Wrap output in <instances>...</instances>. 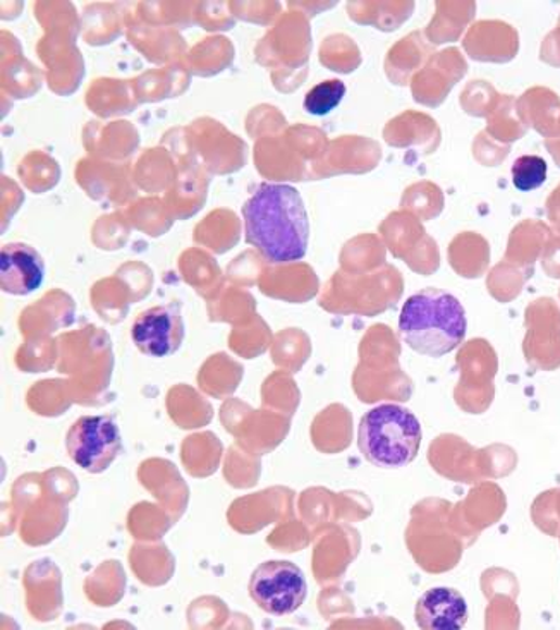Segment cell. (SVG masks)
Wrapping results in <instances>:
<instances>
[{
    "instance_id": "1",
    "label": "cell",
    "mask_w": 560,
    "mask_h": 630,
    "mask_svg": "<svg viewBox=\"0 0 560 630\" xmlns=\"http://www.w3.org/2000/svg\"><path fill=\"white\" fill-rule=\"evenodd\" d=\"M246 243L268 263L303 260L308 252L309 220L300 191L288 184H262L243 206Z\"/></svg>"
},
{
    "instance_id": "2",
    "label": "cell",
    "mask_w": 560,
    "mask_h": 630,
    "mask_svg": "<svg viewBox=\"0 0 560 630\" xmlns=\"http://www.w3.org/2000/svg\"><path fill=\"white\" fill-rule=\"evenodd\" d=\"M468 318L458 297L441 288H424L404 303L399 334L418 355L442 358L458 349L466 337Z\"/></svg>"
},
{
    "instance_id": "3",
    "label": "cell",
    "mask_w": 560,
    "mask_h": 630,
    "mask_svg": "<svg viewBox=\"0 0 560 630\" xmlns=\"http://www.w3.org/2000/svg\"><path fill=\"white\" fill-rule=\"evenodd\" d=\"M421 438L420 420L403 406H377L359 421V452L380 470L409 466L420 452Z\"/></svg>"
},
{
    "instance_id": "4",
    "label": "cell",
    "mask_w": 560,
    "mask_h": 630,
    "mask_svg": "<svg viewBox=\"0 0 560 630\" xmlns=\"http://www.w3.org/2000/svg\"><path fill=\"white\" fill-rule=\"evenodd\" d=\"M250 596L262 610L276 617L294 614L308 596V582L296 564L268 561L250 579Z\"/></svg>"
},
{
    "instance_id": "5",
    "label": "cell",
    "mask_w": 560,
    "mask_h": 630,
    "mask_svg": "<svg viewBox=\"0 0 560 630\" xmlns=\"http://www.w3.org/2000/svg\"><path fill=\"white\" fill-rule=\"evenodd\" d=\"M66 450L71 461L82 471L103 473L123 450L119 426L109 416L79 417L67 432Z\"/></svg>"
},
{
    "instance_id": "6",
    "label": "cell",
    "mask_w": 560,
    "mask_h": 630,
    "mask_svg": "<svg viewBox=\"0 0 560 630\" xmlns=\"http://www.w3.org/2000/svg\"><path fill=\"white\" fill-rule=\"evenodd\" d=\"M131 337L143 355L152 358L173 356L184 340L181 308L167 305L147 309L132 325Z\"/></svg>"
},
{
    "instance_id": "7",
    "label": "cell",
    "mask_w": 560,
    "mask_h": 630,
    "mask_svg": "<svg viewBox=\"0 0 560 630\" xmlns=\"http://www.w3.org/2000/svg\"><path fill=\"white\" fill-rule=\"evenodd\" d=\"M46 281V263L35 247L25 243L5 244L0 252V285L4 293L28 296Z\"/></svg>"
},
{
    "instance_id": "8",
    "label": "cell",
    "mask_w": 560,
    "mask_h": 630,
    "mask_svg": "<svg viewBox=\"0 0 560 630\" xmlns=\"http://www.w3.org/2000/svg\"><path fill=\"white\" fill-rule=\"evenodd\" d=\"M415 617L424 630H459L468 622V603L458 590L438 586L418 600Z\"/></svg>"
},
{
    "instance_id": "9",
    "label": "cell",
    "mask_w": 560,
    "mask_h": 630,
    "mask_svg": "<svg viewBox=\"0 0 560 630\" xmlns=\"http://www.w3.org/2000/svg\"><path fill=\"white\" fill-rule=\"evenodd\" d=\"M346 97V85L339 79L318 82L317 87L306 93L305 111L311 116H327L341 105Z\"/></svg>"
},
{
    "instance_id": "10",
    "label": "cell",
    "mask_w": 560,
    "mask_h": 630,
    "mask_svg": "<svg viewBox=\"0 0 560 630\" xmlns=\"http://www.w3.org/2000/svg\"><path fill=\"white\" fill-rule=\"evenodd\" d=\"M548 165L538 155H523L512 165V184L516 190L527 191L538 190L547 181Z\"/></svg>"
}]
</instances>
